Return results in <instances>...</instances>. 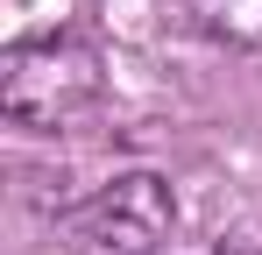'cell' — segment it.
Listing matches in <instances>:
<instances>
[{
    "label": "cell",
    "mask_w": 262,
    "mask_h": 255,
    "mask_svg": "<svg viewBox=\"0 0 262 255\" xmlns=\"http://www.w3.org/2000/svg\"><path fill=\"white\" fill-rule=\"evenodd\" d=\"M92 57L78 50V42H21L14 57H7V114L29 128H57L71 107H85L92 99Z\"/></svg>",
    "instance_id": "obj_1"
},
{
    "label": "cell",
    "mask_w": 262,
    "mask_h": 255,
    "mask_svg": "<svg viewBox=\"0 0 262 255\" xmlns=\"http://www.w3.org/2000/svg\"><path fill=\"white\" fill-rule=\"evenodd\" d=\"M191 22L227 50L262 57V0H191Z\"/></svg>",
    "instance_id": "obj_3"
},
{
    "label": "cell",
    "mask_w": 262,
    "mask_h": 255,
    "mask_svg": "<svg viewBox=\"0 0 262 255\" xmlns=\"http://www.w3.org/2000/svg\"><path fill=\"white\" fill-rule=\"evenodd\" d=\"M170 192H163V177H149V170H135V177H114L99 199L71 213V234L85 241V248H121V255H142L156 248L163 234H170Z\"/></svg>",
    "instance_id": "obj_2"
}]
</instances>
